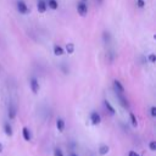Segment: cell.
Here are the masks:
<instances>
[{
	"mask_svg": "<svg viewBox=\"0 0 156 156\" xmlns=\"http://www.w3.org/2000/svg\"><path fill=\"white\" fill-rule=\"evenodd\" d=\"M16 9H17V11L20 14H22V15H27L28 11H29L27 4L23 1V0H17L16 1Z\"/></svg>",
	"mask_w": 156,
	"mask_h": 156,
	"instance_id": "1",
	"label": "cell"
},
{
	"mask_svg": "<svg viewBox=\"0 0 156 156\" xmlns=\"http://www.w3.org/2000/svg\"><path fill=\"white\" fill-rule=\"evenodd\" d=\"M116 97H117V99H118V101L121 104V106L123 109H128L129 107V101L127 100L126 97L123 95V93H116Z\"/></svg>",
	"mask_w": 156,
	"mask_h": 156,
	"instance_id": "2",
	"label": "cell"
},
{
	"mask_svg": "<svg viewBox=\"0 0 156 156\" xmlns=\"http://www.w3.org/2000/svg\"><path fill=\"white\" fill-rule=\"evenodd\" d=\"M29 87H30V90H32L34 94H37V93L39 91L40 86H39V82H38V79L36 77L30 78V81H29Z\"/></svg>",
	"mask_w": 156,
	"mask_h": 156,
	"instance_id": "3",
	"label": "cell"
},
{
	"mask_svg": "<svg viewBox=\"0 0 156 156\" xmlns=\"http://www.w3.org/2000/svg\"><path fill=\"white\" fill-rule=\"evenodd\" d=\"M17 115V107L15 106V104L10 102L9 104V107H7V116L10 120H14Z\"/></svg>",
	"mask_w": 156,
	"mask_h": 156,
	"instance_id": "4",
	"label": "cell"
},
{
	"mask_svg": "<svg viewBox=\"0 0 156 156\" xmlns=\"http://www.w3.org/2000/svg\"><path fill=\"white\" fill-rule=\"evenodd\" d=\"M77 11H78V14L81 16H86L88 14V6H87V4L84 1H79L77 4Z\"/></svg>",
	"mask_w": 156,
	"mask_h": 156,
	"instance_id": "5",
	"label": "cell"
},
{
	"mask_svg": "<svg viewBox=\"0 0 156 156\" xmlns=\"http://www.w3.org/2000/svg\"><path fill=\"white\" fill-rule=\"evenodd\" d=\"M90 122L94 124V126H99V124L101 123V116L99 115L98 112H91V115H90Z\"/></svg>",
	"mask_w": 156,
	"mask_h": 156,
	"instance_id": "6",
	"label": "cell"
},
{
	"mask_svg": "<svg viewBox=\"0 0 156 156\" xmlns=\"http://www.w3.org/2000/svg\"><path fill=\"white\" fill-rule=\"evenodd\" d=\"M37 9L40 14H44L48 9V5H46V1L45 0H38L37 1Z\"/></svg>",
	"mask_w": 156,
	"mask_h": 156,
	"instance_id": "7",
	"label": "cell"
},
{
	"mask_svg": "<svg viewBox=\"0 0 156 156\" xmlns=\"http://www.w3.org/2000/svg\"><path fill=\"white\" fill-rule=\"evenodd\" d=\"M113 88H115V93H124V87L118 79L113 81Z\"/></svg>",
	"mask_w": 156,
	"mask_h": 156,
	"instance_id": "8",
	"label": "cell"
},
{
	"mask_svg": "<svg viewBox=\"0 0 156 156\" xmlns=\"http://www.w3.org/2000/svg\"><path fill=\"white\" fill-rule=\"evenodd\" d=\"M22 137H23V139L26 141H30V140H32V134H30L29 128H27V127L22 128Z\"/></svg>",
	"mask_w": 156,
	"mask_h": 156,
	"instance_id": "9",
	"label": "cell"
},
{
	"mask_svg": "<svg viewBox=\"0 0 156 156\" xmlns=\"http://www.w3.org/2000/svg\"><path fill=\"white\" fill-rule=\"evenodd\" d=\"M104 105H105V109L107 110V112H110V115H115L116 113V110L111 105V102L109 100H104Z\"/></svg>",
	"mask_w": 156,
	"mask_h": 156,
	"instance_id": "10",
	"label": "cell"
},
{
	"mask_svg": "<svg viewBox=\"0 0 156 156\" xmlns=\"http://www.w3.org/2000/svg\"><path fill=\"white\" fill-rule=\"evenodd\" d=\"M54 54L56 56H62L65 54V50H64V48H61L59 44H55L54 45Z\"/></svg>",
	"mask_w": 156,
	"mask_h": 156,
	"instance_id": "11",
	"label": "cell"
},
{
	"mask_svg": "<svg viewBox=\"0 0 156 156\" xmlns=\"http://www.w3.org/2000/svg\"><path fill=\"white\" fill-rule=\"evenodd\" d=\"M56 128L59 132H64L65 129V121L62 118H57L56 120Z\"/></svg>",
	"mask_w": 156,
	"mask_h": 156,
	"instance_id": "12",
	"label": "cell"
},
{
	"mask_svg": "<svg viewBox=\"0 0 156 156\" xmlns=\"http://www.w3.org/2000/svg\"><path fill=\"white\" fill-rule=\"evenodd\" d=\"M109 151H110L109 145H106V144H101L100 145V148H99V154L100 155H107Z\"/></svg>",
	"mask_w": 156,
	"mask_h": 156,
	"instance_id": "13",
	"label": "cell"
},
{
	"mask_svg": "<svg viewBox=\"0 0 156 156\" xmlns=\"http://www.w3.org/2000/svg\"><path fill=\"white\" fill-rule=\"evenodd\" d=\"M4 132H5V134L7 137H11L12 136V127H11V124L10 123H5L4 124Z\"/></svg>",
	"mask_w": 156,
	"mask_h": 156,
	"instance_id": "14",
	"label": "cell"
},
{
	"mask_svg": "<svg viewBox=\"0 0 156 156\" xmlns=\"http://www.w3.org/2000/svg\"><path fill=\"white\" fill-rule=\"evenodd\" d=\"M46 5H48L51 10H56V9L59 7L57 0H48V1H46Z\"/></svg>",
	"mask_w": 156,
	"mask_h": 156,
	"instance_id": "15",
	"label": "cell"
},
{
	"mask_svg": "<svg viewBox=\"0 0 156 156\" xmlns=\"http://www.w3.org/2000/svg\"><path fill=\"white\" fill-rule=\"evenodd\" d=\"M129 118H131V122H132V126L133 127H137L138 126V120H137L136 115H134L133 112H129Z\"/></svg>",
	"mask_w": 156,
	"mask_h": 156,
	"instance_id": "16",
	"label": "cell"
},
{
	"mask_svg": "<svg viewBox=\"0 0 156 156\" xmlns=\"http://www.w3.org/2000/svg\"><path fill=\"white\" fill-rule=\"evenodd\" d=\"M66 51H67V54H73L75 53V44L73 43H67L66 44Z\"/></svg>",
	"mask_w": 156,
	"mask_h": 156,
	"instance_id": "17",
	"label": "cell"
},
{
	"mask_svg": "<svg viewBox=\"0 0 156 156\" xmlns=\"http://www.w3.org/2000/svg\"><path fill=\"white\" fill-rule=\"evenodd\" d=\"M54 156H64V152H62V150H61V149L56 148V149L54 150Z\"/></svg>",
	"mask_w": 156,
	"mask_h": 156,
	"instance_id": "18",
	"label": "cell"
},
{
	"mask_svg": "<svg viewBox=\"0 0 156 156\" xmlns=\"http://www.w3.org/2000/svg\"><path fill=\"white\" fill-rule=\"evenodd\" d=\"M149 148H150L151 151H156V141H150Z\"/></svg>",
	"mask_w": 156,
	"mask_h": 156,
	"instance_id": "19",
	"label": "cell"
},
{
	"mask_svg": "<svg viewBox=\"0 0 156 156\" xmlns=\"http://www.w3.org/2000/svg\"><path fill=\"white\" fill-rule=\"evenodd\" d=\"M137 6L140 7V9H143L145 6V1H144V0H137Z\"/></svg>",
	"mask_w": 156,
	"mask_h": 156,
	"instance_id": "20",
	"label": "cell"
},
{
	"mask_svg": "<svg viewBox=\"0 0 156 156\" xmlns=\"http://www.w3.org/2000/svg\"><path fill=\"white\" fill-rule=\"evenodd\" d=\"M149 61L151 62V64H155V62H156V56H155V54H150V55H149Z\"/></svg>",
	"mask_w": 156,
	"mask_h": 156,
	"instance_id": "21",
	"label": "cell"
},
{
	"mask_svg": "<svg viewBox=\"0 0 156 156\" xmlns=\"http://www.w3.org/2000/svg\"><path fill=\"white\" fill-rule=\"evenodd\" d=\"M150 113H151V116H152V117H156V107H155V106H151V109H150Z\"/></svg>",
	"mask_w": 156,
	"mask_h": 156,
	"instance_id": "22",
	"label": "cell"
},
{
	"mask_svg": "<svg viewBox=\"0 0 156 156\" xmlns=\"http://www.w3.org/2000/svg\"><path fill=\"white\" fill-rule=\"evenodd\" d=\"M128 156H139V155H138V154H137V152H136V151H131V152H129V155H128Z\"/></svg>",
	"mask_w": 156,
	"mask_h": 156,
	"instance_id": "23",
	"label": "cell"
},
{
	"mask_svg": "<svg viewBox=\"0 0 156 156\" xmlns=\"http://www.w3.org/2000/svg\"><path fill=\"white\" fill-rule=\"evenodd\" d=\"M3 150H4V147H3V144L0 143V152H3Z\"/></svg>",
	"mask_w": 156,
	"mask_h": 156,
	"instance_id": "24",
	"label": "cell"
},
{
	"mask_svg": "<svg viewBox=\"0 0 156 156\" xmlns=\"http://www.w3.org/2000/svg\"><path fill=\"white\" fill-rule=\"evenodd\" d=\"M71 156H78V155H77V154H75V152H72V154H71Z\"/></svg>",
	"mask_w": 156,
	"mask_h": 156,
	"instance_id": "25",
	"label": "cell"
},
{
	"mask_svg": "<svg viewBox=\"0 0 156 156\" xmlns=\"http://www.w3.org/2000/svg\"><path fill=\"white\" fill-rule=\"evenodd\" d=\"M97 1H98V3H99V4H101V3H102V1H104V0H97Z\"/></svg>",
	"mask_w": 156,
	"mask_h": 156,
	"instance_id": "26",
	"label": "cell"
},
{
	"mask_svg": "<svg viewBox=\"0 0 156 156\" xmlns=\"http://www.w3.org/2000/svg\"><path fill=\"white\" fill-rule=\"evenodd\" d=\"M82 1H84V3H86V1H87V0H82Z\"/></svg>",
	"mask_w": 156,
	"mask_h": 156,
	"instance_id": "27",
	"label": "cell"
}]
</instances>
